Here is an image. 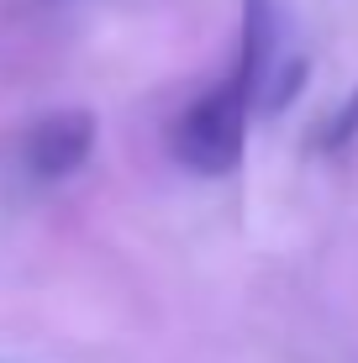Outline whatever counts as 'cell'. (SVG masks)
<instances>
[{
    "label": "cell",
    "mask_w": 358,
    "mask_h": 363,
    "mask_svg": "<svg viewBox=\"0 0 358 363\" xmlns=\"http://www.w3.org/2000/svg\"><path fill=\"white\" fill-rule=\"evenodd\" d=\"M248 111H258V106H253V90L237 74L216 79L211 90L195 95L169 121V153H174V164H184L201 179L237 174L242 153H248Z\"/></svg>",
    "instance_id": "1"
},
{
    "label": "cell",
    "mask_w": 358,
    "mask_h": 363,
    "mask_svg": "<svg viewBox=\"0 0 358 363\" xmlns=\"http://www.w3.org/2000/svg\"><path fill=\"white\" fill-rule=\"evenodd\" d=\"M311 58L290 48L279 0H242V48H237V79L253 90L258 111H285L306 84Z\"/></svg>",
    "instance_id": "2"
},
{
    "label": "cell",
    "mask_w": 358,
    "mask_h": 363,
    "mask_svg": "<svg viewBox=\"0 0 358 363\" xmlns=\"http://www.w3.org/2000/svg\"><path fill=\"white\" fill-rule=\"evenodd\" d=\"M95 137H101L95 111H84V106H58V111L37 116L32 127L21 132V169H27L37 184L69 179V174H79L84 164H90Z\"/></svg>",
    "instance_id": "3"
},
{
    "label": "cell",
    "mask_w": 358,
    "mask_h": 363,
    "mask_svg": "<svg viewBox=\"0 0 358 363\" xmlns=\"http://www.w3.org/2000/svg\"><path fill=\"white\" fill-rule=\"evenodd\" d=\"M353 137H358V90H348V95L337 100V106L327 111L311 143H316V153H342Z\"/></svg>",
    "instance_id": "4"
}]
</instances>
